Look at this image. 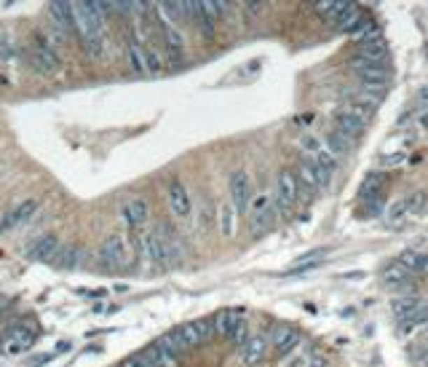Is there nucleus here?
I'll use <instances>...</instances> for the list:
<instances>
[{"instance_id":"4468645a","label":"nucleus","mask_w":428,"mask_h":367,"mask_svg":"<svg viewBox=\"0 0 428 367\" xmlns=\"http://www.w3.org/2000/svg\"><path fill=\"white\" fill-rule=\"evenodd\" d=\"M335 129L337 132H343V134H348L351 139L362 137L364 134V129H367V121L364 118H359V116H353L351 110H340L335 116Z\"/></svg>"},{"instance_id":"bb28decb","label":"nucleus","mask_w":428,"mask_h":367,"mask_svg":"<svg viewBox=\"0 0 428 367\" xmlns=\"http://www.w3.org/2000/svg\"><path fill=\"white\" fill-rule=\"evenodd\" d=\"M399 327L407 333V330H415V327H420V324H426L428 321V306L426 303H420L418 308H413L410 314H404V317H399Z\"/></svg>"},{"instance_id":"a878e982","label":"nucleus","mask_w":428,"mask_h":367,"mask_svg":"<svg viewBox=\"0 0 428 367\" xmlns=\"http://www.w3.org/2000/svg\"><path fill=\"white\" fill-rule=\"evenodd\" d=\"M155 343H158L161 349H166L169 354H174L177 359H180L183 354L190 352V349L185 346V340H183V338H180V333H177V330H171V333H166V335H161V338H158V340H155Z\"/></svg>"},{"instance_id":"c85d7f7f","label":"nucleus","mask_w":428,"mask_h":367,"mask_svg":"<svg viewBox=\"0 0 428 367\" xmlns=\"http://www.w3.org/2000/svg\"><path fill=\"white\" fill-rule=\"evenodd\" d=\"M308 158H311V161H313L316 167L324 169L327 174H332V172H335V167H337L335 153H332L329 148H324V145H321V148H319V151H316V153H313V155H308Z\"/></svg>"},{"instance_id":"aec40b11","label":"nucleus","mask_w":428,"mask_h":367,"mask_svg":"<svg viewBox=\"0 0 428 367\" xmlns=\"http://www.w3.org/2000/svg\"><path fill=\"white\" fill-rule=\"evenodd\" d=\"M356 57L359 60H369V62H385L388 57V46L383 38H375V41H364L356 46Z\"/></svg>"},{"instance_id":"c756f323","label":"nucleus","mask_w":428,"mask_h":367,"mask_svg":"<svg viewBox=\"0 0 428 367\" xmlns=\"http://www.w3.org/2000/svg\"><path fill=\"white\" fill-rule=\"evenodd\" d=\"M145 57H148V76H158L164 70V57L153 43H145Z\"/></svg>"},{"instance_id":"f03ea898","label":"nucleus","mask_w":428,"mask_h":367,"mask_svg":"<svg viewBox=\"0 0 428 367\" xmlns=\"http://www.w3.org/2000/svg\"><path fill=\"white\" fill-rule=\"evenodd\" d=\"M27 60H30L32 70L35 73H43V76H54L62 70L59 51H54L51 46H46L41 38L32 41V46L27 48Z\"/></svg>"},{"instance_id":"7ed1b4c3","label":"nucleus","mask_w":428,"mask_h":367,"mask_svg":"<svg viewBox=\"0 0 428 367\" xmlns=\"http://www.w3.org/2000/svg\"><path fill=\"white\" fill-rule=\"evenodd\" d=\"M99 263L110 268V271H121L129 265V242L118 236V233H113V236H107L102 247H99Z\"/></svg>"},{"instance_id":"f704fd0d","label":"nucleus","mask_w":428,"mask_h":367,"mask_svg":"<svg viewBox=\"0 0 428 367\" xmlns=\"http://www.w3.org/2000/svg\"><path fill=\"white\" fill-rule=\"evenodd\" d=\"M415 365L418 367H426L428 365V338L418 346V352H415Z\"/></svg>"},{"instance_id":"4be33fe9","label":"nucleus","mask_w":428,"mask_h":367,"mask_svg":"<svg viewBox=\"0 0 428 367\" xmlns=\"http://www.w3.org/2000/svg\"><path fill=\"white\" fill-rule=\"evenodd\" d=\"M217 226H220V233L222 236H233L236 233V228H238V212L233 209V204H222L220 207V212H217Z\"/></svg>"},{"instance_id":"9d476101","label":"nucleus","mask_w":428,"mask_h":367,"mask_svg":"<svg viewBox=\"0 0 428 367\" xmlns=\"http://www.w3.org/2000/svg\"><path fill=\"white\" fill-rule=\"evenodd\" d=\"M177 333H180V338L185 340L187 349H196L204 340H209V335L214 333V324L209 319H199V321H190V324H183Z\"/></svg>"},{"instance_id":"58836bf2","label":"nucleus","mask_w":428,"mask_h":367,"mask_svg":"<svg viewBox=\"0 0 428 367\" xmlns=\"http://www.w3.org/2000/svg\"><path fill=\"white\" fill-rule=\"evenodd\" d=\"M6 306H8V300H6V298H0V314L6 311Z\"/></svg>"},{"instance_id":"412c9836","label":"nucleus","mask_w":428,"mask_h":367,"mask_svg":"<svg viewBox=\"0 0 428 367\" xmlns=\"http://www.w3.org/2000/svg\"><path fill=\"white\" fill-rule=\"evenodd\" d=\"M164 41H166V54L171 62H180L183 60V51H185V43H183V35L174 25H164Z\"/></svg>"},{"instance_id":"ddd939ff","label":"nucleus","mask_w":428,"mask_h":367,"mask_svg":"<svg viewBox=\"0 0 428 367\" xmlns=\"http://www.w3.org/2000/svg\"><path fill=\"white\" fill-rule=\"evenodd\" d=\"M300 183L306 185L308 191H321L324 185L329 183V174L321 167H316L311 158H300Z\"/></svg>"},{"instance_id":"4c0bfd02","label":"nucleus","mask_w":428,"mask_h":367,"mask_svg":"<svg viewBox=\"0 0 428 367\" xmlns=\"http://www.w3.org/2000/svg\"><path fill=\"white\" fill-rule=\"evenodd\" d=\"M121 367H148V362H145V359H142V356H129V359H123L121 362Z\"/></svg>"},{"instance_id":"72a5a7b5","label":"nucleus","mask_w":428,"mask_h":367,"mask_svg":"<svg viewBox=\"0 0 428 367\" xmlns=\"http://www.w3.org/2000/svg\"><path fill=\"white\" fill-rule=\"evenodd\" d=\"M201 8H204L206 14L212 16L214 22H217L220 16L225 14V3H212V0H204V3H201Z\"/></svg>"},{"instance_id":"2f4dec72","label":"nucleus","mask_w":428,"mask_h":367,"mask_svg":"<svg viewBox=\"0 0 428 367\" xmlns=\"http://www.w3.org/2000/svg\"><path fill=\"white\" fill-rule=\"evenodd\" d=\"M276 201L268 196V193H257L255 199H252V204H249V217H255V214H265L268 209H273Z\"/></svg>"},{"instance_id":"20e7f679","label":"nucleus","mask_w":428,"mask_h":367,"mask_svg":"<svg viewBox=\"0 0 428 367\" xmlns=\"http://www.w3.org/2000/svg\"><path fill=\"white\" fill-rule=\"evenodd\" d=\"M297 193H300V180L292 174V172H281L278 174V180H276V193H273V201L276 207L281 209V212H290L292 207L297 204Z\"/></svg>"},{"instance_id":"cd10ccee","label":"nucleus","mask_w":428,"mask_h":367,"mask_svg":"<svg viewBox=\"0 0 428 367\" xmlns=\"http://www.w3.org/2000/svg\"><path fill=\"white\" fill-rule=\"evenodd\" d=\"M327 148L335 153V158H340V155H345L351 151V137L343 134V132H337V129H332V132L327 134Z\"/></svg>"},{"instance_id":"6ab92c4d","label":"nucleus","mask_w":428,"mask_h":367,"mask_svg":"<svg viewBox=\"0 0 428 367\" xmlns=\"http://www.w3.org/2000/svg\"><path fill=\"white\" fill-rule=\"evenodd\" d=\"M139 356L148 362V367H177V362H180L174 354H169L166 349H161L158 343L148 346V349L139 354Z\"/></svg>"},{"instance_id":"0eeeda50","label":"nucleus","mask_w":428,"mask_h":367,"mask_svg":"<svg viewBox=\"0 0 428 367\" xmlns=\"http://www.w3.org/2000/svg\"><path fill=\"white\" fill-rule=\"evenodd\" d=\"M230 204L233 209L241 214L249 212V204H252V191H249V177L244 172H236L230 177Z\"/></svg>"},{"instance_id":"2eb2a0df","label":"nucleus","mask_w":428,"mask_h":367,"mask_svg":"<svg viewBox=\"0 0 428 367\" xmlns=\"http://www.w3.org/2000/svg\"><path fill=\"white\" fill-rule=\"evenodd\" d=\"M300 333L294 330V327H278V330H273V338H271V343H273V352L281 354V356H287V354H292L297 346H300Z\"/></svg>"},{"instance_id":"473e14b6","label":"nucleus","mask_w":428,"mask_h":367,"mask_svg":"<svg viewBox=\"0 0 428 367\" xmlns=\"http://www.w3.org/2000/svg\"><path fill=\"white\" fill-rule=\"evenodd\" d=\"M383 185H385V177H383V174H369L367 180H364V185H362V196H367V193H369V199L380 196Z\"/></svg>"},{"instance_id":"dca6fc26","label":"nucleus","mask_w":428,"mask_h":367,"mask_svg":"<svg viewBox=\"0 0 428 367\" xmlns=\"http://www.w3.org/2000/svg\"><path fill=\"white\" fill-rule=\"evenodd\" d=\"M48 14L57 22V30L67 38L70 32H76V22H73V3H48Z\"/></svg>"},{"instance_id":"393cba45","label":"nucleus","mask_w":428,"mask_h":367,"mask_svg":"<svg viewBox=\"0 0 428 367\" xmlns=\"http://www.w3.org/2000/svg\"><path fill=\"white\" fill-rule=\"evenodd\" d=\"M351 3H343V0H327V3H316L313 8H316V14L324 16L327 22H332L335 25L340 16L345 14V8H348Z\"/></svg>"},{"instance_id":"e433bc0d","label":"nucleus","mask_w":428,"mask_h":367,"mask_svg":"<svg viewBox=\"0 0 428 367\" xmlns=\"http://www.w3.org/2000/svg\"><path fill=\"white\" fill-rule=\"evenodd\" d=\"M308 367H327V356L324 354H311L308 356Z\"/></svg>"},{"instance_id":"f257e3e1","label":"nucleus","mask_w":428,"mask_h":367,"mask_svg":"<svg viewBox=\"0 0 428 367\" xmlns=\"http://www.w3.org/2000/svg\"><path fill=\"white\" fill-rule=\"evenodd\" d=\"M35 338H38V324H32V321L16 324V327H11L6 335L0 338V352L8 354V356L27 352L32 343H35Z\"/></svg>"},{"instance_id":"a211bd4d","label":"nucleus","mask_w":428,"mask_h":367,"mask_svg":"<svg viewBox=\"0 0 428 367\" xmlns=\"http://www.w3.org/2000/svg\"><path fill=\"white\" fill-rule=\"evenodd\" d=\"M126 57H129V67L137 76H148V57H145V43L139 38H131L126 46Z\"/></svg>"},{"instance_id":"39448f33","label":"nucleus","mask_w":428,"mask_h":367,"mask_svg":"<svg viewBox=\"0 0 428 367\" xmlns=\"http://www.w3.org/2000/svg\"><path fill=\"white\" fill-rule=\"evenodd\" d=\"M62 242H59V236L57 233H46V236H41V239H35L30 247H27V258L35 263H57V258H59V252H62Z\"/></svg>"},{"instance_id":"f8f14e48","label":"nucleus","mask_w":428,"mask_h":367,"mask_svg":"<svg viewBox=\"0 0 428 367\" xmlns=\"http://www.w3.org/2000/svg\"><path fill=\"white\" fill-rule=\"evenodd\" d=\"M246 311L244 308H225V311H220L217 317H214V333L220 338H230L236 333V327L244 321Z\"/></svg>"},{"instance_id":"c9c22d12","label":"nucleus","mask_w":428,"mask_h":367,"mask_svg":"<svg viewBox=\"0 0 428 367\" xmlns=\"http://www.w3.org/2000/svg\"><path fill=\"white\" fill-rule=\"evenodd\" d=\"M230 340H236V343H241V346H244L246 340H249V335H246V321H241V324L236 327V333L230 335Z\"/></svg>"},{"instance_id":"423d86ee","label":"nucleus","mask_w":428,"mask_h":367,"mask_svg":"<svg viewBox=\"0 0 428 367\" xmlns=\"http://www.w3.org/2000/svg\"><path fill=\"white\" fill-rule=\"evenodd\" d=\"M38 199H24V201H19L11 212L3 217V223H0V233H6V230H14L19 228V226H27L32 220V214L38 212Z\"/></svg>"},{"instance_id":"7c9ffc66","label":"nucleus","mask_w":428,"mask_h":367,"mask_svg":"<svg viewBox=\"0 0 428 367\" xmlns=\"http://www.w3.org/2000/svg\"><path fill=\"white\" fill-rule=\"evenodd\" d=\"M410 214V207H407V199H401V201H394L391 207H388V212H385V220L391 223V226H399L404 217Z\"/></svg>"},{"instance_id":"5701e85b","label":"nucleus","mask_w":428,"mask_h":367,"mask_svg":"<svg viewBox=\"0 0 428 367\" xmlns=\"http://www.w3.org/2000/svg\"><path fill=\"white\" fill-rule=\"evenodd\" d=\"M399 263H401L413 276L428 271V255L426 252H420V249H407V252L399 258Z\"/></svg>"},{"instance_id":"f3484780","label":"nucleus","mask_w":428,"mask_h":367,"mask_svg":"<svg viewBox=\"0 0 428 367\" xmlns=\"http://www.w3.org/2000/svg\"><path fill=\"white\" fill-rule=\"evenodd\" d=\"M86 261H89V255H86V249H83V247L64 244L54 265H57V268H80Z\"/></svg>"},{"instance_id":"6e6552de","label":"nucleus","mask_w":428,"mask_h":367,"mask_svg":"<svg viewBox=\"0 0 428 367\" xmlns=\"http://www.w3.org/2000/svg\"><path fill=\"white\" fill-rule=\"evenodd\" d=\"M268 338L265 335H252L246 340L244 346H241V352H238V359H241V365L246 367H257L265 362V356H268Z\"/></svg>"},{"instance_id":"9b49d317","label":"nucleus","mask_w":428,"mask_h":367,"mask_svg":"<svg viewBox=\"0 0 428 367\" xmlns=\"http://www.w3.org/2000/svg\"><path fill=\"white\" fill-rule=\"evenodd\" d=\"M169 209L177 217H187L190 209H193V201H190V193L183 185V180H171L169 183Z\"/></svg>"},{"instance_id":"b1692460","label":"nucleus","mask_w":428,"mask_h":367,"mask_svg":"<svg viewBox=\"0 0 428 367\" xmlns=\"http://www.w3.org/2000/svg\"><path fill=\"white\" fill-rule=\"evenodd\" d=\"M410 271L401 265V263H388L385 268H383V282L388 284V287H401V284H407L410 282Z\"/></svg>"},{"instance_id":"1a4fd4ad","label":"nucleus","mask_w":428,"mask_h":367,"mask_svg":"<svg viewBox=\"0 0 428 367\" xmlns=\"http://www.w3.org/2000/svg\"><path fill=\"white\" fill-rule=\"evenodd\" d=\"M121 220L129 228H145V223L150 220V204L145 199H129L121 207Z\"/></svg>"}]
</instances>
